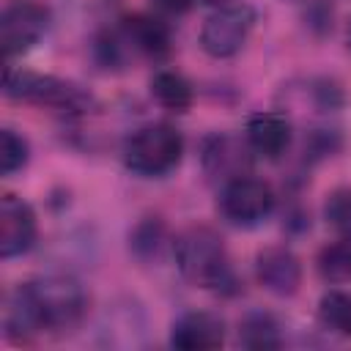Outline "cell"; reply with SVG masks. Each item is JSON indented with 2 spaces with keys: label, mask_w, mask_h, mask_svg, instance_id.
<instances>
[{
  "label": "cell",
  "mask_w": 351,
  "mask_h": 351,
  "mask_svg": "<svg viewBox=\"0 0 351 351\" xmlns=\"http://www.w3.org/2000/svg\"><path fill=\"white\" fill-rule=\"evenodd\" d=\"M176 263L178 271L200 285V288H214V291H236V277L228 263L225 244L219 233H214L206 225H192L184 233H178L176 244Z\"/></svg>",
  "instance_id": "cell-1"
},
{
  "label": "cell",
  "mask_w": 351,
  "mask_h": 351,
  "mask_svg": "<svg viewBox=\"0 0 351 351\" xmlns=\"http://www.w3.org/2000/svg\"><path fill=\"white\" fill-rule=\"evenodd\" d=\"M38 332H66L80 324L88 307L85 288L69 274H47L19 285Z\"/></svg>",
  "instance_id": "cell-2"
},
{
  "label": "cell",
  "mask_w": 351,
  "mask_h": 351,
  "mask_svg": "<svg viewBox=\"0 0 351 351\" xmlns=\"http://www.w3.org/2000/svg\"><path fill=\"white\" fill-rule=\"evenodd\" d=\"M184 154V137L170 123L140 126L123 145V165L137 176H165Z\"/></svg>",
  "instance_id": "cell-3"
},
{
  "label": "cell",
  "mask_w": 351,
  "mask_h": 351,
  "mask_svg": "<svg viewBox=\"0 0 351 351\" xmlns=\"http://www.w3.org/2000/svg\"><path fill=\"white\" fill-rule=\"evenodd\" d=\"M3 85H5V96L36 107H49L58 112H85L90 107V96L80 85L52 74L5 69Z\"/></svg>",
  "instance_id": "cell-4"
},
{
  "label": "cell",
  "mask_w": 351,
  "mask_h": 351,
  "mask_svg": "<svg viewBox=\"0 0 351 351\" xmlns=\"http://www.w3.org/2000/svg\"><path fill=\"white\" fill-rule=\"evenodd\" d=\"M255 25V11L247 3H228L211 11L200 27V47L211 58L236 55Z\"/></svg>",
  "instance_id": "cell-5"
},
{
  "label": "cell",
  "mask_w": 351,
  "mask_h": 351,
  "mask_svg": "<svg viewBox=\"0 0 351 351\" xmlns=\"http://www.w3.org/2000/svg\"><path fill=\"white\" fill-rule=\"evenodd\" d=\"M49 27V8L38 0H11L0 16V44L5 58L25 55Z\"/></svg>",
  "instance_id": "cell-6"
},
{
  "label": "cell",
  "mask_w": 351,
  "mask_h": 351,
  "mask_svg": "<svg viewBox=\"0 0 351 351\" xmlns=\"http://www.w3.org/2000/svg\"><path fill=\"white\" fill-rule=\"evenodd\" d=\"M274 208V192L266 181L241 176L222 184L219 192V211L233 225H258Z\"/></svg>",
  "instance_id": "cell-7"
},
{
  "label": "cell",
  "mask_w": 351,
  "mask_h": 351,
  "mask_svg": "<svg viewBox=\"0 0 351 351\" xmlns=\"http://www.w3.org/2000/svg\"><path fill=\"white\" fill-rule=\"evenodd\" d=\"M252 148L247 143V137H236V134H225L217 132L211 137H206L203 143V170L211 181L217 184H228L233 178L250 176L252 167Z\"/></svg>",
  "instance_id": "cell-8"
},
{
  "label": "cell",
  "mask_w": 351,
  "mask_h": 351,
  "mask_svg": "<svg viewBox=\"0 0 351 351\" xmlns=\"http://www.w3.org/2000/svg\"><path fill=\"white\" fill-rule=\"evenodd\" d=\"M38 236L36 211L16 195H3L0 200V255L16 258L33 247Z\"/></svg>",
  "instance_id": "cell-9"
},
{
  "label": "cell",
  "mask_w": 351,
  "mask_h": 351,
  "mask_svg": "<svg viewBox=\"0 0 351 351\" xmlns=\"http://www.w3.org/2000/svg\"><path fill=\"white\" fill-rule=\"evenodd\" d=\"M258 282L274 296H291L302 285V263L288 247H266L255 258Z\"/></svg>",
  "instance_id": "cell-10"
},
{
  "label": "cell",
  "mask_w": 351,
  "mask_h": 351,
  "mask_svg": "<svg viewBox=\"0 0 351 351\" xmlns=\"http://www.w3.org/2000/svg\"><path fill=\"white\" fill-rule=\"evenodd\" d=\"M222 343H225L222 318L203 310L184 313L170 329V346L178 351H211L219 348Z\"/></svg>",
  "instance_id": "cell-11"
},
{
  "label": "cell",
  "mask_w": 351,
  "mask_h": 351,
  "mask_svg": "<svg viewBox=\"0 0 351 351\" xmlns=\"http://www.w3.org/2000/svg\"><path fill=\"white\" fill-rule=\"evenodd\" d=\"M244 137L255 154L266 159H277L288 151L293 132H291V121L282 112H255L244 126Z\"/></svg>",
  "instance_id": "cell-12"
},
{
  "label": "cell",
  "mask_w": 351,
  "mask_h": 351,
  "mask_svg": "<svg viewBox=\"0 0 351 351\" xmlns=\"http://www.w3.org/2000/svg\"><path fill=\"white\" fill-rule=\"evenodd\" d=\"M121 38L145 58H165L170 52V30L162 19L148 14H132L121 25Z\"/></svg>",
  "instance_id": "cell-13"
},
{
  "label": "cell",
  "mask_w": 351,
  "mask_h": 351,
  "mask_svg": "<svg viewBox=\"0 0 351 351\" xmlns=\"http://www.w3.org/2000/svg\"><path fill=\"white\" fill-rule=\"evenodd\" d=\"M151 96L165 110H173V112H186L192 107V99H195L189 80L178 71H170V69H162L151 77Z\"/></svg>",
  "instance_id": "cell-14"
},
{
  "label": "cell",
  "mask_w": 351,
  "mask_h": 351,
  "mask_svg": "<svg viewBox=\"0 0 351 351\" xmlns=\"http://www.w3.org/2000/svg\"><path fill=\"white\" fill-rule=\"evenodd\" d=\"M318 274L326 282H346L351 280V236H340L321 247L318 252Z\"/></svg>",
  "instance_id": "cell-15"
},
{
  "label": "cell",
  "mask_w": 351,
  "mask_h": 351,
  "mask_svg": "<svg viewBox=\"0 0 351 351\" xmlns=\"http://www.w3.org/2000/svg\"><path fill=\"white\" fill-rule=\"evenodd\" d=\"M239 343L247 348H280V326L269 313H250L239 324Z\"/></svg>",
  "instance_id": "cell-16"
},
{
  "label": "cell",
  "mask_w": 351,
  "mask_h": 351,
  "mask_svg": "<svg viewBox=\"0 0 351 351\" xmlns=\"http://www.w3.org/2000/svg\"><path fill=\"white\" fill-rule=\"evenodd\" d=\"M318 313H321L326 326H332L335 332L351 337V293H343V291L324 293Z\"/></svg>",
  "instance_id": "cell-17"
},
{
  "label": "cell",
  "mask_w": 351,
  "mask_h": 351,
  "mask_svg": "<svg viewBox=\"0 0 351 351\" xmlns=\"http://www.w3.org/2000/svg\"><path fill=\"white\" fill-rule=\"evenodd\" d=\"M30 156V145L22 134H16L14 129H3L0 132V173L11 176L16 170H22L27 165Z\"/></svg>",
  "instance_id": "cell-18"
},
{
  "label": "cell",
  "mask_w": 351,
  "mask_h": 351,
  "mask_svg": "<svg viewBox=\"0 0 351 351\" xmlns=\"http://www.w3.org/2000/svg\"><path fill=\"white\" fill-rule=\"evenodd\" d=\"M326 225H332L340 236H351V186L332 189L324 203Z\"/></svg>",
  "instance_id": "cell-19"
},
{
  "label": "cell",
  "mask_w": 351,
  "mask_h": 351,
  "mask_svg": "<svg viewBox=\"0 0 351 351\" xmlns=\"http://www.w3.org/2000/svg\"><path fill=\"white\" fill-rule=\"evenodd\" d=\"M159 241H162V225L154 222V219L137 225V230H134V236H132V247H134L140 255H151V252H156Z\"/></svg>",
  "instance_id": "cell-20"
},
{
  "label": "cell",
  "mask_w": 351,
  "mask_h": 351,
  "mask_svg": "<svg viewBox=\"0 0 351 351\" xmlns=\"http://www.w3.org/2000/svg\"><path fill=\"white\" fill-rule=\"evenodd\" d=\"M159 3H162L167 11H178V14H181V11H189L197 0H159Z\"/></svg>",
  "instance_id": "cell-21"
},
{
  "label": "cell",
  "mask_w": 351,
  "mask_h": 351,
  "mask_svg": "<svg viewBox=\"0 0 351 351\" xmlns=\"http://www.w3.org/2000/svg\"><path fill=\"white\" fill-rule=\"evenodd\" d=\"M348 44H351V25H348Z\"/></svg>",
  "instance_id": "cell-22"
}]
</instances>
